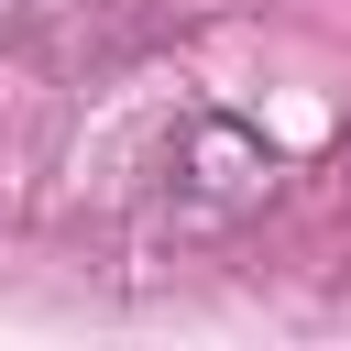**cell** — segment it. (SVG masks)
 Wrapping results in <instances>:
<instances>
[]
</instances>
